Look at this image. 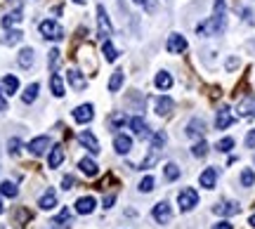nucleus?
Returning a JSON list of instances; mask_svg holds the SVG:
<instances>
[{
	"label": "nucleus",
	"mask_w": 255,
	"mask_h": 229,
	"mask_svg": "<svg viewBox=\"0 0 255 229\" xmlns=\"http://www.w3.org/2000/svg\"><path fill=\"white\" fill-rule=\"evenodd\" d=\"M227 26V14H225V0H215V12L213 17L206 19L199 26V36H220Z\"/></svg>",
	"instance_id": "obj_1"
},
{
	"label": "nucleus",
	"mask_w": 255,
	"mask_h": 229,
	"mask_svg": "<svg viewBox=\"0 0 255 229\" xmlns=\"http://www.w3.org/2000/svg\"><path fill=\"white\" fill-rule=\"evenodd\" d=\"M177 203H180V211L182 213H189L199 206V192L196 189H182L180 196H177Z\"/></svg>",
	"instance_id": "obj_2"
},
{
	"label": "nucleus",
	"mask_w": 255,
	"mask_h": 229,
	"mask_svg": "<svg viewBox=\"0 0 255 229\" xmlns=\"http://www.w3.org/2000/svg\"><path fill=\"white\" fill-rule=\"evenodd\" d=\"M40 33H43V38H47V40H64V28L57 24V21H52V19H45L43 24H40Z\"/></svg>",
	"instance_id": "obj_3"
},
{
	"label": "nucleus",
	"mask_w": 255,
	"mask_h": 229,
	"mask_svg": "<svg viewBox=\"0 0 255 229\" xmlns=\"http://www.w3.org/2000/svg\"><path fill=\"white\" fill-rule=\"evenodd\" d=\"M97 28H100V40H111V21H109V14H107V9L97 7Z\"/></svg>",
	"instance_id": "obj_4"
},
{
	"label": "nucleus",
	"mask_w": 255,
	"mask_h": 229,
	"mask_svg": "<svg viewBox=\"0 0 255 229\" xmlns=\"http://www.w3.org/2000/svg\"><path fill=\"white\" fill-rule=\"evenodd\" d=\"M170 218H173V208H170V203L168 201L156 203L154 206V220L158 222V225H168Z\"/></svg>",
	"instance_id": "obj_5"
},
{
	"label": "nucleus",
	"mask_w": 255,
	"mask_h": 229,
	"mask_svg": "<svg viewBox=\"0 0 255 229\" xmlns=\"http://www.w3.org/2000/svg\"><path fill=\"white\" fill-rule=\"evenodd\" d=\"M215 215H222V218H232V215H239L241 213V206L237 201H225V203H218L215 208H213Z\"/></svg>",
	"instance_id": "obj_6"
},
{
	"label": "nucleus",
	"mask_w": 255,
	"mask_h": 229,
	"mask_svg": "<svg viewBox=\"0 0 255 229\" xmlns=\"http://www.w3.org/2000/svg\"><path fill=\"white\" fill-rule=\"evenodd\" d=\"M165 50H168L170 55H180V52H184V50H187V40H184V36L173 33V36L168 38V43H165Z\"/></svg>",
	"instance_id": "obj_7"
},
{
	"label": "nucleus",
	"mask_w": 255,
	"mask_h": 229,
	"mask_svg": "<svg viewBox=\"0 0 255 229\" xmlns=\"http://www.w3.org/2000/svg\"><path fill=\"white\" fill-rule=\"evenodd\" d=\"M184 135L187 137H203L206 135V120H201V118H191L189 123H187V130H184Z\"/></svg>",
	"instance_id": "obj_8"
},
{
	"label": "nucleus",
	"mask_w": 255,
	"mask_h": 229,
	"mask_svg": "<svg viewBox=\"0 0 255 229\" xmlns=\"http://www.w3.org/2000/svg\"><path fill=\"white\" fill-rule=\"evenodd\" d=\"M47 149H50V137H47V135H40V137L28 142V151L33 156H43Z\"/></svg>",
	"instance_id": "obj_9"
},
{
	"label": "nucleus",
	"mask_w": 255,
	"mask_h": 229,
	"mask_svg": "<svg viewBox=\"0 0 255 229\" xmlns=\"http://www.w3.org/2000/svg\"><path fill=\"white\" fill-rule=\"evenodd\" d=\"M237 114L241 118H255V97H244L239 102Z\"/></svg>",
	"instance_id": "obj_10"
},
{
	"label": "nucleus",
	"mask_w": 255,
	"mask_h": 229,
	"mask_svg": "<svg viewBox=\"0 0 255 229\" xmlns=\"http://www.w3.org/2000/svg\"><path fill=\"white\" fill-rule=\"evenodd\" d=\"M95 118V109H92V104H81L78 109L73 111V120L76 123H90Z\"/></svg>",
	"instance_id": "obj_11"
},
{
	"label": "nucleus",
	"mask_w": 255,
	"mask_h": 229,
	"mask_svg": "<svg viewBox=\"0 0 255 229\" xmlns=\"http://www.w3.org/2000/svg\"><path fill=\"white\" fill-rule=\"evenodd\" d=\"M232 123H234L232 109H229V107H222V109L218 111V118H215V128H218V130H227Z\"/></svg>",
	"instance_id": "obj_12"
},
{
	"label": "nucleus",
	"mask_w": 255,
	"mask_h": 229,
	"mask_svg": "<svg viewBox=\"0 0 255 229\" xmlns=\"http://www.w3.org/2000/svg\"><path fill=\"white\" fill-rule=\"evenodd\" d=\"M66 81H69V85H71L73 90H85V85H88L85 76H83L78 69H69V74H66Z\"/></svg>",
	"instance_id": "obj_13"
},
{
	"label": "nucleus",
	"mask_w": 255,
	"mask_h": 229,
	"mask_svg": "<svg viewBox=\"0 0 255 229\" xmlns=\"http://www.w3.org/2000/svg\"><path fill=\"white\" fill-rule=\"evenodd\" d=\"M78 142H81L83 147H88L92 151V154H100V142H97V137L92 135V132H88V130H83L81 135H78Z\"/></svg>",
	"instance_id": "obj_14"
},
{
	"label": "nucleus",
	"mask_w": 255,
	"mask_h": 229,
	"mask_svg": "<svg viewBox=\"0 0 255 229\" xmlns=\"http://www.w3.org/2000/svg\"><path fill=\"white\" fill-rule=\"evenodd\" d=\"M199 182L203 189H215V182H218V170L215 168H206L203 173H201Z\"/></svg>",
	"instance_id": "obj_15"
},
{
	"label": "nucleus",
	"mask_w": 255,
	"mask_h": 229,
	"mask_svg": "<svg viewBox=\"0 0 255 229\" xmlns=\"http://www.w3.org/2000/svg\"><path fill=\"white\" fill-rule=\"evenodd\" d=\"M95 206H97V201H95L92 196H83V199L76 201V213H78V215H90V213L95 211Z\"/></svg>",
	"instance_id": "obj_16"
},
{
	"label": "nucleus",
	"mask_w": 255,
	"mask_h": 229,
	"mask_svg": "<svg viewBox=\"0 0 255 229\" xmlns=\"http://www.w3.org/2000/svg\"><path fill=\"white\" fill-rule=\"evenodd\" d=\"M33 62H36V52H33L31 47H24V50L17 55V64L21 66V69H31Z\"/></svg>",
	"instance_id": "obj_17"
},
{
	"label": "nucleus",
	"mask_w": 255,
	"mask_h": 229,
	"mask_svg": "<svg viewBox=\"0 0 255 229\" xmlns=\"http://www.w3.org/2000/svg\"><path fill=\"white\" fill-rule=\"evenodd\" d=\"M17 90H19L17 76H5V78L0 81V92H2V95H14Z\"/></svg>",
	"instance_id": "obj_18"
},
{
	"label": "nucleus",
	"mask_w": 255,
	"mask_h": 229,
	"mask_svg": "<svg viewBox=\"0 0 255 229\" xmlns=\"http://www.w3.org/2000/svg\"><path fill=\"white\" fill-rule=\"evenodd\" d=\"M114 149H116L121 156H126L128 151L132 149V139L128 137V135H116V139H114Z\"/></svg>",
	"instance_id": "obj_19"
},
{
	"label": "nucleus",
	"mask_w": 255,
	"mask_h": 229,
	"mask_svg": "<svg viewBox=\"0 0 255 229\" xmlns=\"http://www.w3.org/2000/svg\"><path fill=\"white\" fill-rule=\"evenodd\" d=\"M130 128H132V132H135L139 139H144L146 135H149V128H146L144 118H139V116H135V118H130Z\"/></svg>",
	"instance_id": "obj_20"
},
{
	"label": "nucleus",
	"mask_w": 255,
	"mask_h": 229,
	"mask_svg": "<svg viewBox=\"0 0 255 229\" xmlns=\"http://www.w3.org/2000/svg\"><path fill=\"white\" fill-rule=\"evenodd\" d=\"M156 114H158V116H168V114H170V111H173V100H170V97H156Z\"/></svg>",
	"instance_id": "obj_21"
},
{
	"label": "nucleus",
	"mask_w": 255,
	"mask_h": 229,
	"mask_svg": "<svg viewBox=\"0 0 255 229\" xmlns=\"http://www.w3.org/2000/svg\"><path fill=\"white\" fill-rule=\"evenodd\" d=\"M38 206L43 208V211H52L57 206V194H55V189H47L43 196H40V201H38Z\"/></svg>",
	"instance_id": "obj_22"
},
{
	"label": "nucleus",
	"mask_w": 255,
	"mask_h": 229,
	"mask_svg": "<svg viewBox=\"0 0 255 229\" xmlns=\"http://www.w3.org/2000/svg\"><path fill=\"white\" fill-rule=\"evenodd\" d=\"M158 158H161V149H156V147H151V151H149V156H146L142 163L137 165V170H146V168H151V165H156L158 163Z\"/></svg>",
	"instance_id": "obj_23"
},
{
	"label": "nucleus",
	"mask_w": 255,
	"mask_h": 229,
	"mask_svg": "<svg viewBox=\"0 0 255 229\" xmlns=\"http://www.w3.org/2000/svg\"><path fill=\"white\" fill-rule=\"evenodd\" d=\"M62 161H64V149L57 144V147H52L50 156H47V165H50V168H59Z\"/></svg>",
	"instance_id": "obj_24"
},
{
	"label": "nucleus",
	"mask_w": 255,
	"mask_h": 229,
	"mask_svg": "<svg viewBox=\"0 0 255 229\" xmlns=\"http://www.w3.org/2000/svg\"><path fill=\"white\" fill-rule=\"evenodd\" d=\"M154 83L158 90H170V88H173V76L168 74V71H161V74H156Z\"/></svg>",
	"instance_id": "obj_25"
},
{
	"label": "nucleus",
	"mask_w": 255,
	"mask_h": 229,
	"mask_svg": "<svg viewBox=\"0 0 255 229\" xmlns=\"http://www.w3.org/2000/svg\"><path fill=\"white\" fill-rule=\"evenodd\" d=\"M81 170L85 175H88V177H97V175H100V168H97V163H95V161H90V158H81Z\"/></svg>",
	"instance_id": "obj_26"
},
{
	"label": "nucleus",
	"mask_w": 255,
	"mask_h": 229,
	"mask_svg": "<svg viewBox=\"0 0 255 229\" xmlns=\"http://www.w3.org/2000/svg\"><path fill=\"white\" fill-rule=\"evenodd\" d=\"M50 90H52L55 97H64V83H62V78H59V74L50 76Z\"/></svg>",
	"instance_id": "obj_27"
},
{
	"label": "nucleus",
	"mask_w": 255,
	"mask_h": 229,
	"mask_svg": "<svg viewBox=\"0 0 255 229\" xmlns=\"http://www.w3.org/2000/svg\"><path fill=\"white\" fill-rule=\"evenodd\" d=\"M38 90H40V85H38V83H31L26 90H24V95H21V102H24V104H31V102H36Z\"/></svg>",
	"instance_id": "obj_28"
},
{
	"label": "nucleus",
	"mask_w": 255,
	"mask_h": 229,
	"mask_svg": "<svg viewBox=\"0 0 255 229\" xmlns=\"http://www.w3.org/2000/svg\"><path fill=\"white\" fill-rule=\"evenodd\" d=\"M19 21H21V9H14V12H9V14L2 17V28H12Z\"/></svg>",
	"instance_id": "obj_29"
},
{
	"label": "nucleus",
	"mask_w": 255,
	"mask_h": 229,
	"mask_svg": "<svg viewBox=\"0 0 255 229\" xmlns=\"http://www.w3.org/2000/svg\"><path fill=\"white\" fill-rule=\"evenodd\" d=\"M102 52H104V59H107V62H116V59H119V52H116V47H114L111 40H104Z\"/></svg>",
	"instance_id": "obj_30"
},
{
	"label": "nucleus",
	"mask_w": 255,
	"mask_h": 229,
	"mask_svg": "<svg viewBox=\"0 0 255 229\" xmlns=\"http://www.w3.org/2000/svg\"><path fill=\"white\" fill-rule=\"evenodd\" d=\"M0 194H2V196H7V199H14V196L19 194V189H17V184L14 182L5 180V182L0 184Z\"/></svg>",
	"instance_id": "obj_31"
},
{
	"label": "nucleus",
	"mask_w": 255,
	"mask_h": 229,
	"mask_svg": "<svg viewBox=\"0 0 255 229\" xmlns=\"http://www.w3.org/2000/svg\"><path fill=\"white\" fill-rule=\"evenodd\" d=\"M163 177L168 180V182H175L177 177H180V168L175 163H165V168H163Z\"/></svg>",
	"instance_id": "obj_32"
},
{
	"label": "nucleus",
	"mask_w": 255,
	"mask_h": 229,
	"mask_svg": "<svg viewBox=\"0 0 255 229\" xmlns=\"http://www.w3.org/2000/svg\"><path fill=\"white\" fill-rule=\"evenodd\" d=\"M123 85V71H114L109 78V92H119Z\"/></svg>",
	"instance_id": "obj_33"
},
{
	"label": "nucleus",
	"mask_w": 255,
	"mask_h": 229,
	"mask_svg": "<svg viewBox=\"0 0 255 229\" xmlns=\"http://www.w3.org/2000/svg\"><path fill=\"white\" fill-rule=\"evenodd\" d=\"M126 123H128V116L121 114V111H116V114L109 116V125H114V128H121V125H126Z\"/></svg>",
	"instance_id": "obj_34"
},
{
	"label": "nucleus",
	"mask_w": 255,
	"mask_h": 229,
	"mask_svg": "<svg viewBox=\"0 0 255 229\" xmlns=\"http://www.w3.org/2000/svg\"><path fill=\"white\" fill-rule=\"evenodd\" d=\"M21 38H24L21 31H9L7 36L2 38V43H5V45H17V43H21Z\"/></svg>",
	"instance_id": "obj_35"
},
{
	"label": "nucleus",
	"mask_w": 255,
	"mask_h": 229,
	"mask_svg": "<svg viewBox=\"0 0 255 229\" xmlns=\"http://www.w3.org/2000/svg\"><path fill=\"white\" fill-rule=\"evenodd\" d=\"M154 184H156V180H154V177H151V175H146L144 180L139 182V192H142V194L154 192Z\"/></svg>",
	"instance_id": "obj_36"
},
{
	"label": "nucleus",
	"mask_w": 255,
	"mask_h": 229,
	"mask_svg": "<svg viewBox=\"0 0 255 229\" xmlns=\"http://www.w3.org/2000/svg\"><path fill=\"white\" fill-rule=\"evenodd\" d=\"M191 154L196 156V158H203V156L208 154V144H206L203 139H201V142H196V144L191 147Z\"/></svg>",
	"instance_id": "obj_37"
},
{
	"label": "nucleus",
	"mask_w": 255,
	"mask_h": 229,
	"mask_svg": "<svg viewBox=\"0 0 255 229\" xmlns=\"http://www.w3.org/2000/svg\"><path fill=\"white\" fill-rule=\"evenodd\" d=\"M215 147H218V151L227 154V151H232V149H234V139H232V137H222L218 144H215Z\"/></svg>",
	"instance_id": "obj_38"
},
{
	"label": "nucleus",
	"mask_w": 255,
	"mask_h": 229,
	"mask_svg": "<svg viewBox=\"0 0 255 229\" xmlns=\"http://www.w3.org/2000/svg\"><path fill=\"white\" fill-rule=\"evenodd\" d=\"M7 149H9V154H12V156H19V154H21V139L12 137L7 142Z\"/></svg>",
	"instance_id": "obj_39"
},
{
	"label": "nucleus",
	"mask_w": 255,
	"mask_h": 229,
	"mask_svg": "<svg viewBox=\"0 0 255 229\" xmlns=\"http://www.w3.org/2000/svg\"><path fill=\"white\" fill-rule=\"evenodd\" d=\"M253 182H255V173L251 168H246V170L241 173V184H244V187H253Z\"/></svg>",
	"instance_id": "obj_40"
},
{
	"label": "nucleus",
	"mask_w": 255,
	"mask_h": 229,
	"mask_svg": "<svg viewBox=\"0 0 255 229\" xmlns=\"http://www.w3.org/2000/svg\"><path fill=\"white\" fill-rule=\"evenodd\" d=\"M47 64H50V71H52V74H57V69H59V50H52V52H50Z\"/></svg>",
	"instance_id": "obj_41"
},
{
	"label": "nucleus",
	"mask_w": 255,
	"mask_h": 229,
	"mask_svg": "<svg viewBox=\"0 0 255 229\" xmlns=\"http://www.w3.org/2000/svg\"><path fill=\"white\" fill-rule=\"evenodd\" d=\"M163 144H165V132L163 130H158L154 137H151V147H156V149H163Z\"/></svg>",
	"instance_id": "obj_42"
},
{
	"label": "nucleus",
	"mask_w": 255,
	"mask_h": 229,
	"mask_svg": "<svg viewBox=\"0 0 255 229\" xmlns=\"http://www.w3.org/2000/svg\"><path fill=\"white\" fill-rule=\"evenodd\" d=\"M31 220V213L28 211H19L17 213V222H19V227H26V222Z\"/></svg>",
	"instance_id": "obj_43"
},
{
	"label": "nucleus",
	"mask_w": 255,
	"mask_h": 229,
	"mask_svg": "<svg viewBox=\"0 0 255 229\" xmlns=\"http://www.w3.org/2000/svg\"><path fill=\"white\" fill-rule=\"evenodd\" d=\"M62 187L64 189H76V177H73V175H66L62 180Z\"/></svg>",
	"instance_id": "obj_44"
},
{
	"label": "nucleus",
	"mask_w": 255,
	"mask_h": 229,
	"mask_svg": "<svg viewBox=\"0 0 255 229\" xmlns=\"http://www.w3.org/2000/svg\"><path fill=\"white\" fill-rule=\"evenodd\" d=\"M69 218H71V211H69V208H64V211L55 218V225H62V222H66Z\"/></svg>",
	"instance_id": "obj_45"
},
{
	"label": "nucleus",
	"mask_w": 255,
	"mask_h": 229,
	"mask_svg": "<svg viewBox=\"0 0 255 229\" xmlns=\"http://www.w3.org/2000/svg\"><path fill=\"white\" fill-rule=\"evenodd\" d=\"M246 147L248 149H255V130H251L246 135Z\"/></svg>",
	"instance_id": "obj_46"
},
{
	"label": "nucleus",
	"mask_w": 255,
	"mask_h": 229,
	"mask_svg": "<svg viewBox=\"0 0 255 229\" xmlns=\"http://www.w3.org/2000/svg\"><path fill=\"white\" fill-rule=\"evenodd\" d=\"M213 229H234V227H232L227 220H222V222H218V225H213Z\"/></svg>",
	"instance_id": "obj_47"
},
{
	"label": "nucleus",
	"mask_w": 255,
	"mask_h": 229,
	"mask_svg": "<svg viewBox=\"0 0 255 229\" xmlns=\"http://www.w3.org/2000/svg\"><path fill=\"white\" fill-rule=\"evenodd\" d=\"M114 201H116V199H114V196H107V199H104V208H107V211H109L111 206H114Z\"/></svg>",
	"instance_id": "obj_48"
},
{
	"label": "nucleus",
	"mask_w": 255,
	"mask_h": 229,
	"mask_svg": "<svg viewBox=\"0 0 255 229\" xmlns=\"http://www.w3.org/2000/svg\"><path fill=\"white\" fill-rule=\"evenodd\" d=\"M5 109H7V102L2 100V92H0V111H5Z\"/></svg>",
	"instance_id": "obj_49"
},
{
	"label": "nucleus",
	"mask_w": 255,
	"mask_h": 229,
	"mask_svg": "<svg viewBox=\"0 0 255 229\" xmlns=\"http://www.w3.org/2000/svg\"><path fill=\"white\" fill-rule=\"evenodd\" d=\"M237 64H239L237 59H229V62H227V69H234V66H237Z\"/></svg>",
	"instance_id": "obj_50"
},
{
	"label": "nucleus",
	"mask_w": 255,
	"mask_h": 229,
	"mask_svg": "<svg viewBox=\"0 0 255 229\" xmlns=\"http://www.w3.org/2000/svg\"><path fill=\"white\" fill-rule=\"evenodd\" d=\"M248 225H251V227L255 229V213H253V215H251V220H248Z\"/></svg>",
	"instance_id": "obj_51"
},
{
	"label": "nucleus",
	"mask_w": 255,
	"mask_h": 229,
	"mask_svg": "<svg viewBox=\"0 0 255 229\" xmlns=\"http://www.w3.org/2000/svg\"><path fill=\"white\" fill-rule=\"evenodd\" d=\"M137 5H146V0H135Z\"/></svg>",
	"instance_id": "obj_52"
},
{
	"label": "nucleus",
	"mask_w": 255,
	"mask_h": 229,
	"mask_svg": "<svg viewBox=\"0 0 255 229\" xmlns=\"http://www.w3.org/2000/svg\"><path fill=\"white\" fill-rule=\"evenodd\" d=\"M73 2H78V5H83V2H85V0H73Z\"/></svg>",
	"instance_id": "obj_53"
},
{
	"label": "nucleus",
	"mask_w": 255,
	"mask_h": 229,
	"mask_svg": "<svg viewBox=\"0 0 255 229\" xmlns=\"http://www.w3.org/2000/svg\"><path fill=\"white\" fill-rule=\"evenodd\" d=\"M2 211H5V208H2V206H0V215H2Z\"/></svg>",
	"instance_id": "obj_54"
}]
</instances>
